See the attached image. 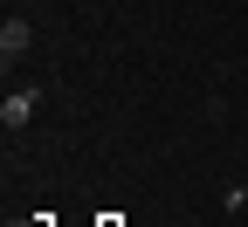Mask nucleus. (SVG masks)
<instances>
[{"instance_id": "f257e3e1", "label": "nucleus", "mask_w": 248, "mask_h": 227, "mask_svg": "<svg viewBox=\"0 0 248 227\" xmlns=\"http://www.w3.org/2000/svg\"><path fill=\"white\" fill-rule=\"evenodd\" d=\"M35 104H42V90H7L0 96V124H7V131H28V124H35Z\"/></svg>"}, {"instance_id": "f03ea898", "label": "nucleus", "mask_w": 248, "mask_h": 227, "mask_svg": "<svg viewBox=\"0 0 248 227\" xmlns=\"http://www.w3.org/2000/svg\"><path fill=\"white\" fill-rule=\"evenodd\" d=\"M28 48H35V28H28L21 14H7V21H0V55L14 62V55H28Z\"/></svg>"}]
</instances>
